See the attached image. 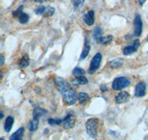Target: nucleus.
I'll return each instance as SVG.
<instances>
[{
    "label": "nucleus",
    "instance_id": "2f4dec72",
    "mask_svg": "<svg viewBox=\"0 0 148 140\" xmlns=\"http://www.w3.org/2000/svg\"><path fill=\"white\" fill-rule=\"evenodd\" d=\"M0 74H1V77H3V74H2V71H0Z\"/></svg>",
    "mask_w": 148,
    "mask_h": 140
},
{
    "label": "nucleus",
    "instance_id": "4be33fe9",
    "mask_svg": "<svg viewBox=\"0 0 148 140\" xmlns=\"http://www.w3.org/2000/svg\"><path fill=\"white\" fill-rule=\"evenodd\" d=\"M113 35H107V36H102L101 39H99V43H100L102 45H107L110 42H111L113 41Z\"/></svg>",
    "mask_w": 148,
    "mask_h": 140
},
{
    "label": "nucleus",
    "instance_id": "f8f14e48",
    "mask_svg": "<svg viewBox=\"0 0 148 140\" xmlns=\"http://www.w3.org/2000/svg\"><path fill=\"white\" fill-rule=\"evenodd\" d=\"M90 51V45L89 40H88V38L86 37L85 40H84V47H83L82 49V52L81 56H80L79 59H80V60H83V59H84L85 58H87V56H88V54H89Z\"/></svg>",
    "mask_w": 148,
    "mask_h": 140
},
{
    "label": "nucleus",
    "instance_id": "b1692460",
    "mask_svg": "<svg viewBox=\"0 0 148 140\" xmlns=\"http://www.w3.org/2000/svg\"><path fill=\"white\" fill-rule=\"evenodd\" d=\"M85 0H73V3L74 7L77 10H81L82 9L83 6L84 5Z\"/></svg>",
    "mask_w": 148,
    "mask_h": 140
},
{
    "label": "nucleus",
    "instance_id": "c85d7f7f",
    "mask_svg": "<svg viewBox=\"0 0 148 140\" xmlns=\"http://www.w3.org/2000/svg\"><path fill=\"white\" fill-rule=\"evenodd\" d=\"M100 88H101V91L102 92H108V87H107L106 85H104V84L101 85V87H100Z\"/></svg>",
    "mask_w": 148,
    "mask_h": 140
},
{
    "label": "nucleus",
    "instance_id": "ddd939ff",
    "mask_svg": "<svg viewBox=\"0 0 148 140\" xmlns=\"http://www.w3.org/2000/svg\"><path fill=\"white\" fill-rule=\"evenodd\" d=\"M48 113V111L46 110L45 109H42L40 107H36L34 109V111H33V116H34V119H37L39 120L41 117H43L45 114Z\"/></svg>",
    "mask_w": 148,
    "mask_h": 140
},
{
    "label": "nucleus",
    "instance_id": "cd10ccee",
    "mask_svg": "<svg viewBox=\"0 0 148 140\" xmlns=\"http://www.w3.org/2000/svg\"><path fill=\"white\" fill-rule=\"evenodd\" d=\"M4 63H5V57L3 54H1L0 55V66H3Z\"/></svg>",
    "mask_w": 148,
    "mask_h": 140
},
{
    "label": "nucleus",
    "instance_id": "dca6fc26",
    "mask_svg": "<svg viewBox=\"0 0 148 140\" xmlns=\"http://www.w3.org/2000/svg\"><path fill=\"white\" fill-rule=\"evenodd\" d=\"M125 60L122 58H116L111 60L109 63V66L111 69H118L120 68L124 64Z\"/></svg>",
    "mask_w": 148,
    "mask_h": 140
},
{
    "label": "nucleus",
    "instance_id": "4468645a",
    "mask_svg": "<svg viewBox=\"0 0 148 140\" xmlns=\"http://www.w3.org/2000/svg\"><path fill=\"white\" fill-rule=\"evenodd\" d=\"M24 133H25V128L23 127H21L18 128L15 133H14L10 137V140H22L23 138Z\"/></svg>",
    "mask_w": 148,
    "mask_h": 140
},
{
    "label": "nucleus",
    "instance_id": "0eeeda50",
    "mask_svg": "<svg viewBox=\"0 0 148 140\" xmlns=\"http://www.w3.org/2000/svg\"><path fill=\"white\" fill-rule=\"evenodd\" d=\"M76 118V117L71 113H68L64 119H63V126L64 129H71L75 126Z\"/></svg>",
    "mask_w": 148,
    "mask_h": 140
},
{
    "label": "nucleus",
    "instance_id": "7c9ffc66",
    "mask_svg": "<svg viewBox=\"0 0 148 140\" xmlns=\"http://www.w3.org/2000/svg\"><path fill=\"white\" fill-rule=\"evenodd\" d=\"M0 114H1V117H0V119H1V120H2V119L3 118V117H4L3 112H2V111H1V112H0Z\"/></svg>",
    "mask_w": 148,
    "mask_h": 140
},
{
    "label": "nucleus",
    "instance_id": "412c9836",
    "mask_svg": "<svg viewBox=\"0 0 148 140\" xmlns=\"http://www.w3.org/2000/svg\"><path fill=\"white\" fill-rule=\"evenodd\" d=\"M28 129L30 131H35L38 129V127H39V120H37V119H34L32 121H30L29 122L28 125Z\"/></svg>",
    "mask_w": 148,
    "mask_h": 140
},
{
    "label": "nucleus",
    "instance_id": "5701e85b",
    "mask_svg": "<svg viewBox=\"0 0 148 140\" xmlns=\"http://www.w3.org/2000/svg\"><path fill=\"white\" fill-rule=\"evenodd\" d=\"M85 75V71L83 69L80 68V67H76L73 70V75L75 77H78V76H82V75Z\"/></svg>",
    "mask_w": 148,
    "mask_h": 140
},
{
    "label": "nucleus",
    "instance_id": "1a4fd4ad",
    "mask_svg": "<svg viewBox=\"0 0 148 140\" xmlns=\"http://www.w3.org/2000/svg\"><path fill=\"white\" fill-rule=\"evenodd\" d=\"M130 98V95L128 92H121L116 95L115 97V101L117 104H122L129 101Z\"/></svg>",
    "mask_w": 148,
    "mask_h": 140
},
{
    "label": "nucleus",
    "instance_id": "423d86ee",
    "mask_svg": "<svg viewBox=\"0 0 148 140\" xmlns=\"http://www.w3.org/2000/svg\"><path fill=\"white\" fill-rule=\"evenodd\" d=\"M133 25H134V35L136 37L141 36L142 33V27H143V24L141 21V16L139 14L136 16L133 22Z\"/></svg>",
    "mask_w": 148,
    "mask_h": 140
},
{
    "label": "nucleus",
    "instance_id": "393cba45",
    "mask_svg": "<svg viewBox=\"0 0 148 140\" xmlns=\"http://www.w3.org/2000/svg\"><path fill=\"white\" fill-rule=\"evenodd\" d=\"M47 122L50 125H59L63 123V120H62V119L50 118L47 120Z\"/></svg>",
    "mask_w": 148,
    "mask_h": 140
},
{
    "label": "nucleus",
    "instance_id": "c756f323",
    "mask_svg": "<svg viewBox=\"0 0 148 140\" xmlns=\"http://www.w3.org/2000/svg\"><path fill=\"white\" fill-rule=\"evenodd\" d=\"M146 1L147 0H138V4H139L140 6H142V5L145 3V2H146Z\"/></svg>",
    "mask_w": 148,
    "mask_h": 140
},
{
    "label": "nucleus",
    "instance_id": "72a5a7b5",
    "mask_svg": "<svg viewBox=\"0 0 148 140\" xmlns=\"http://www.w3.org/2000/svg\"><path fill=\"white\" fill-rule=\"evenodd\" d=\"M147 41H148V37H147Z\"/></svg>",
    "mask_w": 148,
    "mask_h": 140
},
{
    "label": "nucleus",
    "instance_id": "bb28decb",
    "mask_svg": "<svg viewBox=\"0 0 148 140\" xmlns=\"http://www.w3.org/2000/svg\"><path fill=\"white\" fill-rule=\"evenodd\" d=\"M45 9L46 7L45 6H39V7H37L36 9L35 10V14L36 15H44L45 12Z\"/></svg>",
    "mask_w": 148,
    "mask_h": 140
},
{
    "label": "nucleus",
    "instance_id": "473e14b6",
    "mask_svg": "<svg viewBox=\"0 0 148 140\" xmlns=\"http://www.w3.org/2000/svg\"><path fill=\"white\" fill-rule=\"evenodd\" d=\"M35 2H42V0H35Z\"/></svg>",
    "mask_w": 148,
    "mask_h": 140
},
{
    "label": "nucleus",
    "instance_id": "9d476101",
    "mask_svg": "<svg viewBox=\"0 0 148 140\" xmlns=\"http://www.w3.org/2000/svg\"><path fill=\"white\" fill-rule=\"evenodd\" d=\"M146 94V84L144 82H140L136 86L135 96L137 97H144Z\"/></svg>",
    "mask_w": 148,
    "mask_h": 140
},
{
    "label": "nucleus",
    "instance_id": "6ab92c4d",
    "mask_svg": "<svg viewBox=\"0 0 148 140\" xmlns=\"http://www.w3.org/2000/svg\"><path fill=\"white\" fill-rule=\"evenodd\" d=\"M102 36L103 32L101 28L99 27H96V28L94 29V31H93V39L96 40V41L99 42V39H101Z\"/></svg>",
    "mask_w": 148,
    "mask_h": 140
},
{
    "label": "nucleus",
    "instance_id": "aec40b11",
    "mask_svg": "<svg viewBox=\"0 0 148 140\" xmlns=\"http://www.w3.org/2000/svg\"><path fill=\"white\" fill-rule=\"evenodd\" d=\"M74 84H76L78 85H86L88 84V80L85 76H78L76 77V79L73 80Z\"/></svg>",
    "mask_w": 148,
    "mask_h": 140
},
{
    "label": "nucleus",
    "instance_id": "f257e3e1",
    "mask_svg": "<svg viewBox=\"0 0 148 140\" xmlns=\"http://www.w3.org/2000/svg\"><path fill=\"white\" fill-rule=\"evenodd\" d=\"M54 83L67 105H72L76 103L78 100V95L68 82L62 77H56L54 80Z\"/></svg>",
    "mask_w": 148,
    "mask_h": 140
},
{
    "label": "nucleus",
    "instance_id": "7ed1b4c3",
    "mask_svg": "<svg viewBox=\"0 0 148 140\" xmlns=\"http://www.w3.org/2000/svg\"><path fill=\"white\" fill-rule=\"evenodd\" d=\"M101 60H102V55L100 52H98V53H96L94 56L92 57L90 64L89 69H88L89 74L92 75V74H94L99 69Z\"/></svg>",
    "mask_w": 148,
    "mask_h": 140
},
{
    "label": "nucleus",
    "instance_id": "9b49d317",
    "mask_svg": "<svg viewBox=\"0 0 148 140\" xmlns=\"http://www.w3.org/2000/svg\"><path fill=\"white\" fill-rule=\"evenodd\" d=\"M95 13L92 10L87 12L83 16V21L88 26H92L95 22Z\"/></svg>",
    "mask_w": 148,
    "mask_h": 140
},
{
    "label": "nucleus",
    "instance_id": "a878e982",
    "mask_svg": "<svg viewBox=\"0 0 148 140\" xmlns=\"http://www.w3.org/2000/svg\"><path fill=\"white\" fill-rule=\"evenodd\" d=\"M54 12H55V8L53 7H51V6H48V7H46L45 12V14L43 16L45 17H51L53 15Z\"/></svg>",
    "mask_w": 148,
    "mask_h": 140
},
{
    "label": "nucleus",
    "instance_id": "20e7f679",
    "mask_svg": "<svg viewBox=\"0 0 148 140\" xmlns=\"http://www.w3.org/2000/svg\"><path fill=\"white\" fill-rule=\"evenodd\" d=\"M130 84V81L125 77H119L115 79L112 84V87L115 91H119L127 88Z\"/></svg>",
    "mask_w": 148,
    "mask_h": 140
},
{
    "label": "nucleus",
    "instance_id": "2eb2a0df",
    "mask_svg": "<svg viewBox=\"0 0 148 140\" xmlns=\"http://www.w3.org/2000/svg\"><path fill=\"white\" fill-rule=\"evenodd\" d=\"M14 123V118L12 116H8L6 118L5 122V130L6 132H10L12 128H13V125Z\"/></svg>",
    "mask_w": 148,
    "mask_h": 140
},
{
    "label": "nucleus",
    "instance_id": "6e6552de",
    "mask_svg": "<svg viewBox=\"0 0 148 140\" xmlns=\"http://www.w3.org/2000/svg\"><path fill=\"white\" fill-rule=\"evenodd\" d=\"M140 46V40L139 39H136L133 41L132 45L127 46V47H125L123 50V53L125 55H130L136 52L138 50V48Z\"/></svg>",
    "mask_w": 148,
    "mask_h": 140
},
{
    "label": "nucleus",
    "instance_id": "f03ea898",
    "mask_svg": "<svg viewBox=\"0 0 148 140\" xmlns=\"http://www.w3.org/2000/svg\"><path fill=\"white\" fill-rule=\"evenodd\" d=\"M98 126L99 122L96 118H91L86 122L85 127L87 133L91 138H96L98 136Z\"/></svg>",
    "mask_w": 148,
    "mask_h": 140
},
{
    "label": "nucleus",
    "instance_id": "f3484780",
    "mask_svg": "<svg viewBox=\"0 0 148 140\" xmlns=\"http://www.w3.org/2000/svg\"><path fill=\"white\" fill-rule=\"evenodd\" d=\"M78 100L81 105H85L90 101L89 95L84 92H80L78 94Z\"/></svg>",
    "mask_w": 148,
    "mask_h": 140
},
{
    "label": "nucleus",
    "instance_id": "a211bd4d",
    "mask_svg": "<svg viewBox=\"0 0 148 140\" xmlns=\"http://www.w3.org/2000/svg\"><path fill=\"white\" fill-rule=\"evenodd\" d=\"M29 63H30V58L27 54H25L18 61V66L21 68H25L29 65Z\"/></svg>",
    "mask_w": 148,
    "mask_h": 140
},
{
    "label": "nucleus",
    "instance_id": "39448f33",
    "mask_svg": "<svg viewBox=\"0 0 148 140\" xmlns=\"http://www.w3.org/2000/svg\"><path fill=\"white\" fill-rule=\"evenodd\" d=\"M13 16L18 18V21L22 24L27 23L29 21V16L23 12V6H20L16 10L13 12Z\"/></svg>",
    "mask_w": 148,
    "mask_h": 140
}]
</instances>
